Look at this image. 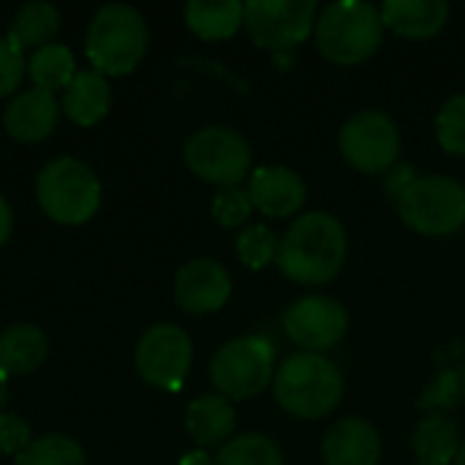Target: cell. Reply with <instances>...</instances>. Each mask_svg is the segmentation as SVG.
<instances>
[{"label":"cell","mask_w":465,"mask_h":465,"mask_svg":"<svg viewBox=\"0 0 465 465\" xmlns=\"http://www.w3.org/2000/svg\"><path fill=\"white\" fill-rule=\"evenodd\" d=\"M275 262L289 281L322 286L332 281L346 262V229L330 213H308L286 232Z\"/></svg>","instance_id":"6da1fadb"},{"label":"cell","mask_w":465,"mask_h":465,"mask_svg":"<svg viewBox=\"0 0 465 465\" xmlns=\"http://www.w3.org/2000/svg\"><path fill=\"white\" fill-rule=\"evenodd\" d=\"M147 44H150V30L144 16L125 3H112L98 8L84 38L87 60L93 71L104 76L131 74L142 63Z\"/></svg>","instance_id":"7a4b0ae2"},{"label":"cell","mask_w":465,"mask_h":465,"mask_svg":"<svg viewBox=\"0 0 465 465\" xmlns=\"http://www.w3.org/2000/svg\"><path fill=\"white\" fill-rule=\"evenodd\" d=\"M272 392L281 409L297 420H322L343 398V376L322 354L289 357L272 379Z\"/></svg>","instance_id":"3957f363"},{"label":"cell","mask_w":465,"mask_h":465,"mask_svg":"<svg viewBox=\"0 0 465 465\" xmlns=\"http://www.w3.org/2000/svg\"><path fill=\"white\" fill-rule=\"evenodd\" d=\"M384 35L381 11L365 0L330 3L316 19V44L322 54L338 65L368 60Z\"/></svg>","instance_id":"277c9868"},{"label":"cell","mask_w":465,"mask_h":465,"mask_svg":"<svg viewBox=\"0 0 465 465\" xmlns=\"http://www.w3.org/2000/svg\"><path fill=\"white\" fill-rule=\"evenodd\" d=\"M35 196L46 218L63 226H79L98 213L101 183L84 161L54 158L38 172Z\"/></svg>","instance_id":"5b68a950"},{"label":"cell","mask_w":465,"mask_h":465,"mask_svg":"<svg viewBox=\"0 0 465 465\" xmlns=\"http://www.w3.org/2000/svg\"><path fill=\"white\" fill-rule=\"evenodd\" d=\"M398 210L406 226L420 234L441 237L465 223V188L441 174L414 177L398 196Z\"/></svg>","instance_id":"8992f818"},{"label":"cell","mask_w":465,"mask_h":465,"mask_svg":"<svg viewBox=\"0 0 465 465\" xmlns=\"http://www.w3.org/2000/svg\"><path fill=\"white\" fill-rule=\"evenodd\" d=\"M275 373V349L259 335L229 341L210 362V379L226 401H245L270 387Z\"/></svg>","instance_id":"52a82bcc"},{"label":"cell","mask_w":465,"mask_h":465,"mask_svg":"<svg viewBox=\"0 0 465 465\" xmlns=\"http://www.w3.org/2000/svg\"><path fill=\"white\" fill-rule=\"evenodd\" d=\"M185 163L204 183L237 188L248 177L251 147L237 131L207 125L185 142Z\"/></svg>","instance_id":"ba28073f"},{"label":"cell","mask_w":465,"mask_h":465,"mask_svg":"<svg viewBox=\"0 0 465 465\" xmlns=\"http://www.w3.org/2000/svg\"><path fill=\"white\" fill-rule=\"evenodd\" d=\"M316 19V0H251L245 3V30L251 41L270 52L302 44Z\"/></svg>","instance_id":"9c48e42d"},{"label":"cell","mask_w":465,"mask_h":465,"mask_svg":"<svg viewBox=\"0 0 465 465\" xmlns=\"http://www.w3.org/2000/svg\"><path fill=\"white\" fill-rule=\"evenodd\" d=\"M134 362H136V373L147 384L177 392L188 379L193 362V343L183 327L155 324L142 335Z\"/></svg>","instance_id":"30bf717a"},{"label":"cell","mask_w":465,"mask_h":465,"mask_svg":"<svg viewBox=\"0 0 465 465\" xmlns=\"http://www.w3.org/2000/svg\"><path fill=\"white\" fill-rule=\"evenodd\" d=\"M341 153L346 161L368 174H379L398 161L401 134L390 114L379 109L357 112L341 131Z\"/></svg>","instance_id":"8fae6325"},{"label":"cell","mask_w":465,"mask_h":465,"mask_svg":"<svg viewBox=\"0 0 465 465\" xmlns=\"http://www.w3.org/2000/svg\"><path fill=\"white\" fill-rule=\"evenodd\" d=\"M283 327L300 349L319 354L341 343L349 327V316L346 308L332 297H305L286 311Z\"/></svg>","instance_id":"7c38bea8"},{"label":"cell","mask_w":465,"mask_h":465,"mask_svg":"<svg viewBox=\"0 0 465 465\" xmlns=\"http://www.w3.org/2000/svg\"><path fill=\"white\" fill-rule=\"evenodd\" d=\"M232 294L229 272L213 259H193L174 275V300L185 313H213L226 305Z\"/></svg>","instance_id":"4fadbf2b"},{"label":"cell","mask_w":465,"mask_h":465,"mask_svg":"<svg viewBox=\"0 0 465 465\" xmlns=\"http://www.w3.org/2000/svg\"><path fill=\"white\" fill-rule=\"evenodd\" d=\"M60 120V101L38 87L22 90L14 95L3 114V128L8 131L11 139L22 144H35L44 142Z\"/></svg>","instance_id":"5bb4252c"},{"label":"cell","mask_w":465,"mask_h":465,"mask_svg":"<svg viewBox=\"0 0 465 465\" xmlns=\"http://www.w3.org/2000/svg\"><path fill=\"white\" fill-rule=\"evenodd\" d=\"M248 196L259 213L286 218L305 204V183L286 166H262L248 180Z\"/></svg>","instance_id":"9a60e30c"},{"label":"cell","mask_w":465,"mask_h":465,"mask_svg":"<svg viewBox=\"0 0 465 465\" xmlns=\"http://www.w3.org/2000/svg\"><path fill=\"white\" fill-rule=\"evenodd\" d=\"M322 455L327 465H379L381 441L371 422L349 417L330 428Z\"/></svg>","instance_id":"2e32d148"},{"label":"cell","mask_w":465,"mask_h":465,"mask_svg":"<svg viewBox=\"0 0 465 465\" xmlns=\"http://www.w3.org/2000/svg\"><path fill=\"white\" fill-rule=\"evenodd\" d=\"M63 114L82 125V128H90V125H98L109 106H112V87H109V79L98 71H79L71 84L63 90Z\"/></svg>","instance_id":"e0dca14e"},{"label":"cell","mask_w":465,"mask_h":465,"mask_svg":"<svg viewBox=\"0 0 465 465\" xmlns=\"http://www.w3.org/2000/svg\"><path fill=\"white\" fill-rule=\"evenodd\" d=\"M450 16L444 0H387L381 5V22L406 38H430L436 35Z\"/></svg>","instance_id":"ac0fdd59"},{"label":"cell","mask_w":465,"mask_h":465,"mask_svg":"<svg viewBox=\"0 0 465 465\" xmlns=\"http://www.w3.org/2000/svg\"><path fill=\"white\" fill-rule=\"evenodd\" d=\"M49 341L35 324H11L0 332V371L8 376H27L44 365Z\"/></svg>","instance_id":"d6986e66"},{"label":"cell","mask_w":465,"mask_h":465,"mask_svg":"<svg viewBox=\"0 0 465 465\" xmlns=\"http://www.w3.org/2000/svg\"><path fill=\"white\" fill-rule=\"evenodd\" d=\"M185 430L199 447H218L234 433V409L223 395L196 398L185 411Z\"/></svg>","instance_id":"ffe728a7"},{"label":"cell","mask_w":465,"mask_h":465,"mask_svg":"<svg viewBox=\"0 0 465 465\" xmlns=\"http://www.w3.org/2000/svg\"><path fill=\"white\" fill-rule=\"evenodd\" d=\"M60 30V11L52 3H27L22 5L8 25V41L25 52V49H41L52 44V38Z\"/></svg>","instance_id":"44dd1931"},{"label":"cell","mask_w":465,"mask_h":465,"mask_svg":"<svg viewBox=\"0 0 465 465\" xmlns=\"http://www.w3.org/2000/svg\"><path fill=\"white\" fill-rule=\"evenodd\" d=\"M242 19H245V3H237V0H218V3L191 0L185 5V25L199 38H207V41L234 35Z\"/></svg>","instance_id":"7402d4cb"},{"label":"cell","mask_w":465,"mask_h":465,"mask_svg":"<svg viewBox=\"0 0 465 465\" xmlns=\"http://www.w3.org/2000/svg\"><path fill=\"white\" fill-rule=\"evenodd\" d=\"M414 452L422 465L452 463L460 452L458 425L444 414L425 417L414 430Z\"/></svg>","instance_id":"603a6c76"},{"label":"cell","mask_w":465,"mask_h":465,"mask_svg":"<svg viewBox=\"0 0 465 465\" xmlns=\"http://www.w3.org/2000/svg\"><path fill=\"white\" fill-rule=\"evenodd\" d=\"M27 74L33 79V84L38 90H46V93H63L71 79L79 74L76 71V60H74V52L63 44H46L41 49H35L27 60Z\"/></svg>","instance_id":"cb8c5ba5"},{"label":"cell","mask_w":465,"mask_h":465,"mask_svg":"<svg viewBox=\"0 0 465 465\" xmlns=\"http://www.w3.org/2000/svg\"><path fill=\"white\" fill-rule=\"evenodd\" d=\"M16 465H87L84 450L71 436L49 433L33 439L30 447L16 458Z\"/></svg>","instance_id":"d4e9b609"},{"label":"cell","mask_w":465,"mask_h":465,"mask_svg":"<svg viewBox=\"0 0 465 465\" xmlns=\"http://www.w3.org/2000/svg\"><path fill=\"white\" fill-rule=\"evenodd\" d=\"M213 465H283V458L267 436L248 433L226 441Z\"/></svg>","instance_id":"484cf974"},{"label":"cell","mask_w":465,"mask_h":465,"mask_svg":"<svg viewBox=\"0 0 465 465\" xmlns=\"http://www.w3.org/2000/svg\"><path fill=\"white\" fill-rule=\"evenodd\" d=\"M237 256L245 267L251 270H262L267 267L275 256H278V242H275V234L262 226V223H253L248 226L240 237H237Z\"/></svg>","instance_id":"4316f807"},{"label":"cell","mask_w":465,"mask_h":465,"mask_svg":"<svg viewBox=\"0 0 465 465\" xmlns=\"http://www.w3.org/2000/svg\"><path fill=\"white\" fill-rule=\"evenodd\" d=\"M436 134L439 144L452 153V155H465V93L452 95L436 120Z\"/></svg>","instance_id":"83f0119b"},{"label":"cell","mask_w":465,"mask_h":465,"mask_svg":"<svg viewBox=\"0 0 465 465\" xmlns=\"http://www.w3.org/2000/svg\"><path fill=\"white\" fill-rule=\"evenodd\" d=\"M253 213V204H251V196L248 191H240V188H223L221 193H215L213 199V215L221 226L232 229V226H240L251 218Z\"/></svg>","instance_id":"f1b7e54d"},{"label":"cell","mask_w":465,"mask_h":465,"mask_svg":"<svg viewBox=\"0 0 465 465\" xmlns=\"http://www.w3.org/2000/svg\"><path fill=\"white\" fill-rule=\"evenodd\" d=\"M30 425L16 414H0V455L19 458L30 447Z\"/></svg>","instance_id":"f546056e"},{"label":"cell","mask_w":465,"mask_h":465,"mask_svg":"<svg viewBox=\"0 0 465 465\" xmlns=\"http://www.w3.org/2000/svg\"><path fill=\"white\" fill-rule=\"evenodd\" d=\"M25 71H27L25 54L8 38H0V98L11 95L22 84Z\"/></svg>","instance_id":"4dcf8cb0"},{"label":"cell","mask_w":465,"mask_h":465,"mask_svg":"<svg viewBox=\"0 0 465 465\" xmlns=\"http://www.w3.org/2000/svg\"><path fill=\"white\" fill-rule=\"evenodd\" d=\"M11 232H14V213H11V207H8V202L0 196V248L8 242V237H11Z\"/></svg>","instance_id":"1f68e13d"},{"label":"cell","mask_w":465,"mask_h":465,"mask_svg":"<svg viewBox=\"0 0 465 465\" xmlns=\"http://www.w3.org/2000/svg\"><path fill=\"white\" fill-rule=\"evenodd\" d=\"M180 465H213V458L207 455V452H188L183 460H180Z\"/></svg>","instance_id":"d6a6232c"},{"label":"cell","mask_w":465,"mask_h":465,"mask_svg":"<svg viewBox=\"0 0 465 465\" xmlns=\"http://www.w3.org/2000/svg\"><path fill=\"white\" fill-rule=\"evenodd\" d=\"M5 403H8V373L0 371V414L5 409Z\"/></svg>","instance_id":"836d02e7"},{"label":"cell","mask_w":465,"mask_h":465,"mask_svg":"<svg viewBox=\"0 0 465 465\" xmlns=\"http://www.w3.org/2000/svg\"><path fill=\"white\" fill-rule=\"evenodd\" d=\"M455 463L465 465V444H460V452H458V458H455Z\"/></svg>","instance_id":"e575fe53"}]
</instances>
